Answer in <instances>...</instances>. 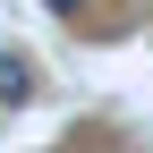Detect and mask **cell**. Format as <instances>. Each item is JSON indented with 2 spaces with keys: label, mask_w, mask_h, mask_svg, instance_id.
I'll return each instance as SVG.
<instances>
[{
  "label": "cell",
  "mask_w": 153,
  "mask_h": 153,
  "mask_svg": "<svg viewBox=\"0 0 153 153\" xmlns=\"http://www.w3.org/2000/svg\"><path fill=\"white\" fill-rule=\"evenodd\" d=\"M34 85H43V76H34V60H26V51H0V111L34 102Z\"/></svg>",
  "instance_id": "obj_1"
},
{
  "label": "cell",
  "mask_w": 153,
  "mask_h": 153,
  "mask_svg": "<svg viewBox=\"0 0 153 153\" xmlns=\"http://www.w3.org/2000/svg\"><path fill=\"white\" fill-rule=\"evenodd\" d=\"M43 9H51V17H76V9H85V0H43Z\"/></svg>",
  "instance_id": "obj_2"
}]
</instances>
